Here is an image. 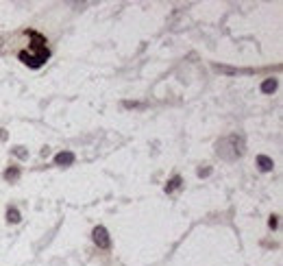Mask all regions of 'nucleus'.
Wrapping results in <instances>:
<instances>
[{"instance_id":"nucleus-7","label":"nucleus","mask_w":283,"mask_h":266,"mask_svg":"<svg viewBox=\"0 0 283 266\" xmlns=\"http://www.w3.org/2000/svg\"><path fill=\"white\" fill-rule=\"evenodd\" d=\"M7 221L9 223H20V212L15 207H11L9 212H7Z\"/></svg>"},{"instance_id":"nucleus-9","label":"nucleus","mask_w":283,"mask_h":266,"mask_svg":"<svg viewBox=\"0 0 283 266\" xmlns=\"http://www.w3.org/2000/svg\"><path fill=\"white\" fill-rule=\"evenodd\" d=\"M13 155H18V157L24 159V157H29V151L24 149V147H15V149H13Z\"/></svg>"},{"instance_id":"nucleus-2","label":"nucleus","mask_w":283,"mask_h":266,"mask_svg":"<svg viewBox=\"0 0 283 266\" xmlns=\"http://www.w3.org/2000/svg\"><path fill=\"white\" fill-rule=\"evenodd\" d=\"M33 39L37 42V44H33V51H31V53H27V51L20 53V59L27 63V66H31V68H39L48 59V48L42 46V39H39V35L33 33Z\"/></svg>"},{"instance_id":"nucleus-4","label":"nucleus","mask_w":283,"mask_h":266,"mask_svg":"<svg viewBox=\"0 0 283 266\" xmlns=\"http://www.w3.org/2000/svg\"><path fill=\"white\" fill-rule=\"evenodd\" d=\"M55 164L57 166H70V164H74V153H70V151L59 153V155L55 157Z\"/></svg>"},{"instance_id":"nucleus-5","label":"nucleus","mask_w":283,"mask_h":266,"mask_svg":"<svg viewBox=\"0 0 283 266\" xmlns=\"http://www.w3.org/2000/svg\"><path fill=\"white\" fill-rule=\"evenodd\" d=\"M257 166H260V171H262V173H270L272 168H274V162H272L270 157L260 155V157H257Z\"/></svg>"},{"instance_id":"nucleus-10","label":"nucleus","mask_w":283,"mask_h":266,"mask_svg":"<svg viewBox=\"0 0 283 266\" xmlns=\"http://www.w3.org/2000/svg\"><path fill=\"white\" fill-rule=\"evenodd\" d=\"M5 177H7V179H18V171H13V173H11V171H7Z\"/></svg>"},{"instance_id":"nucleus-1","label":"nucleus","mask_w":283,"mask_h":266,"mask_svg":"<svg viewBox=\"0 0 283 266\" xmlns=\"http://www.w3.org/2000/svg\"><path fill=\"white\" fill-rule=\"evenodd\" d=\"M216 153L220 155L222 159H238L242 153H244V140L238 138V135H229V138H222L220 142L216 144Z\"/></svg>"},{"instance_id":"nucleus-11","label":"nucleus","mask_w":283,"mask_h":266,"mask_svg":"<svg viewBox=\"0 0 283 266\" xmlns=\"http://www.w3.org/2000/svg\"><path fill=\"white\" fill-rule=\"evenodd\" d=\"M209 173H212V171H209V168H205V171H198V175H200V177H207Z\"/></svg>"},{"instance_id":"nucleus-6","label":"nucleus","mask_w":283,"mask_h":266,"mask_svg":"<svg viewBox=\"0 0 283 266\" xmlns=\"http://www.w3.org/2000/svg\"><path fill=\"white\" fill-rule=\"evenodd\" d=\"M274 90H277V79H266V81L262 83V92L264 94H270Z\"/></svg>"},{"instance_id":"nucleus-3","label":"nucleus","mask_w":283,"mask_h":266,"mask_svg":"<svg viewBox=\"0 0 283 266\" xmlns=\"http://www.w3.org/2000/svg\"><path fill=\"white\" fill-rule=\"evenodd\" d=\"M92 236H94V243L98 245L100 249H109L111 238H109V231L105 229V227H96V229L92 231Z\"/></svg>"},{"instance_id":"nucleus-8","label":"nucleus","mask_w":283,"mask_h":266,"mask_svg":"<svg viewBox=\"0 0 283 266\" xmlns=\"http://www.w3.org/2000/svg\"><path fill=\"white\" fill-rule=\"evenodd\" d=\"M179 185H181V179H179V177H174V179H172V181H170V183L166 185V192H172V190H176V188H179Z\"/></svg>"}]
</instances>
